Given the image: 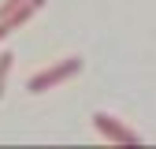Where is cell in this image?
<instances>
[{"label":"cell","instance_id":"obj_4","mask_svg":"<svg viewBox=\"0 0 156 149\" xmlns=\"http://www.w3.org/2000/svg\"><path fill=\"white\" fill-rule=\"evenodd\" d=\"M30 4V0H4V4H0V19H11L15 11H23Z\"/></svg>","mask_w":156,"mask_h":149},{"label":"cell","instance_id":"obj_5","mask_svg":"<svg viewBox=\"0 0 156 149\" xmlns=\"http://www.w3.org/2000/svg\"><path fill=\"white\" fill-rule=\"evenodd\" d=\"M41 4H45V0H34V8H41Z\"/></svg>","mask_w":156,"mask_h":149},{"label":"cell","instance_id":"obj_1","mask_svg":"<svg viewBox=\"0 0 156 149\" xmlns=\"http://www.w3.org/2000/svg\"><path fill=\"white\" fill-rule=\"evenodd\" d=\"M78 71H82V56H67V60H60V64H52V67H45V71L30 74V78H26V89H30V93H45V89H52V86L74 78Z\"/></svg>","mask_w":156,"mask_h":149},{"label":"cell","instance_id":"obj_3","mask_svg":"<svg viewBox=\"0 0 156 149\" xmlns=\"http://www.w3.org/2000/svg\"><path fill=\"white\" fill-rule=\"evenodd\" d=\"M11 64H15V56H11V52H0V97H4V86H8Z\"/></svg>","mask_w":156,"mask_h":149},{"label":"cell","instance_id":"obj_2","mask_svg":"<svg viewBox=\"0 0 156 149\" xmlns=\"http://www.w3.org/2000/svg\"><path fill=\"white\" fill-rule=\"evenodd\" d=\"M93 127H97V134H104L108 142H123V145H138L141 142V134L134 127H126L123 119L108 116V112H97V116H93Z\"/></svg>","mask_w":156,"mask_h":149}]
</instances>
